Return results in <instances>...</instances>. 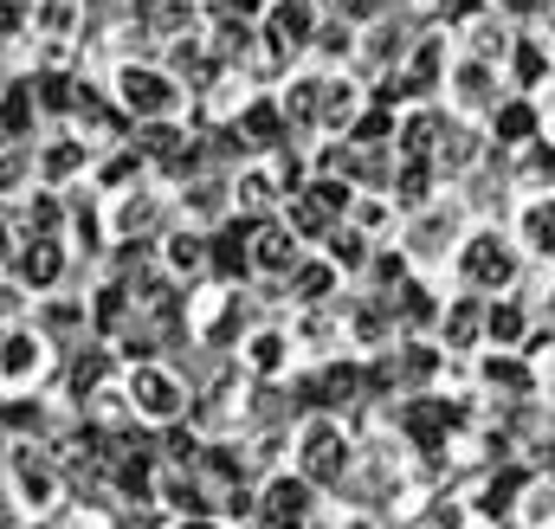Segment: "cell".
<instances>
[{"instance_id": "cell-1", "label": "cell", "mask_w": 555, "mask_h": 529, "mask_svg": "<svg viewBox=\"0 0 555 529\" xmlns=\"http://www.w3.org/2000/svg\"><path fill=\"white\" fill-rule=\"evenodd\" d=\"M98 72H104V85H111V98L124 104L130 124H162V117H194V111H201L194 85H188L162 52H117V59H104ZM194 124H201V117H194Z\"/></svg>"}, {"instance_id": "cell-2", "label": "cell", "mask_w": 555, "mask_h": 529, "mask_svg": "<svg viewBox=\"0 0 555 529\" xmlns=\"http://www.w3.org/2000/svg\"><path fill=\"white\" fill-rule=\"evenodd\" d=\"M291 465H297L317 491H343V485L356 478V439H349L343 413H330V407L297 413V426H291Z\"/></svg>"}, {"instance_id": "cell-3", "label": "cell", "mask_w": 555, "mask_h": 529, "mask_svg": "<svg viewBox=\"0 0 555 529\" xmlns=\"http://www.w3.org/2000/svg\"><path fill=\"white\" fill-rule=\"evenodd\" d=\"M7 491H13V511L26 524H52L65 511L72 472L59 465V452L46 439H13V452H7Z\"/></svg>"}, {"instance_id": "cell-4", "label": "cell", "mask_w": 555, "mask_h": 529, "mask_svg": "<svg viewBox=\"0 0 555 529\" xmlns=\"http://www.w3.org/2000/svg\"><path fill=\"white\" fill-rule=\"evenodd\" d=\"M124 388H130V413H137V426H149V433H162V426H175V420L194 413V388H188V375H181L175 362H162V356L130 362V369H124Z\"/></svg>"}, {"instance_id": "cell-5", "label": "cell", "mask_w": 555, "mask_h": 529, "mask_svg": "<svg viewBox=\"0 0 555 529\" xmlns=\"http://www.w3.org/2000/svg\"><path fill=\"white\" fill-rule=\"evenodd\" d=\"M452 271H459V284L465 291H478V297H498V291H511L517 284V246L498 233V227H472L465 240H459V253H452Z\"/></svg>"}, {"instance_id": "cell-6", "label": "cell", "mask_w": 555, "mask_h": 529, "mask_svg": "<svg viewBox=\"0 0 555 529\" xmlns=\"http://www.w3.org/2000/svg\"><path fill=\"white\" fill-rule=\"evenodd\" d=\"M52 369H59V343H52L39 323H13V330H0V400L7 395H33Z\"/></svg>"}, {"instance_id": "cell-7", "label": "cell", "mask_w": 555, "mask_h": 529, "mask_svg": "<svg viewBox=\"0 0 555 529\" xmlns=\"http://www.w3.org/2000/svg\"><path fill=\"white\" fill-rule=\"evenodd\" d=\"M498 98H504V65H498V59H478V52H459L452 72H446L439 104H446L452 117H465V124H485V117L498 111Z\"/></svg>"}, {"instance_id": "cell-8", "label": "cell", "mask_w": 555, "mask_h": 529, "mask_svg": "<svg viewBox=\"0 0 555 529\" xmlns=\"http://www.w3.org/2000/svg\"><path fill=\"white\" fill-rule=\"evenodd\" d=\"M233 369L253 382V388H284L297 375V336L291 323H253L233 349Z\"/></svg>"}, {"instance_id": "cell-9", "label": "cell", "mask_w": 555, "mask_h": 529, "mask_svg": "<svg viewBox=\"0 0 555 529\" xmlns=\"http://www.w3.org/2000/svg\"><path fill=\"white\" fill-rule=\"evenodd\" d=\"M504 91L537 98V104H550L555 98V39L543 33V26H517V33H511V52H504Z\"/></svg>"}, {"instance_id": "cell-10", "label": "cell", "mask_w": 555, "mask_h": 529, "mask_svg": "<svg viewBox=\"0 0 555 529\" xmlns=\"http://www.w3.org/2000/svg\"><path fill=\"white\" fill-rule=\"evenodd\" d=\"M317 485L297 465H278L259 478V529H310L317 524Z\"/></svg>"}, {"instance_id": "cell-11", "label": "cell", "mask_w": 555, "mask_h": 529, "mask_svg": "<svg viewBox=\"0 0 555 529\" xmlns=\"http://www.w3.org/2000/svg\"><path fill=\"white\" fill-rule=\"evenodd\" d=\"M420 20L408 7H388L382 20H369L362 33H356V72L362 78H382V72H395L401 59H408V46H414Z\"/></svg>"}, {"instance_id": "cell-12", "label": "cell", "mask_w": 555, "mask_h": 529, "mask_svg": "<svg viewBox=\"0 0 555 529\" xmlns=\"http://www.w3.org/2000/svg\"><path fill=\"white\" fill-rule=\"evenodd\" d=\"M91 162H98V149L72 130V124H52V130L33 142V181H46V188H78L91 175Z\"/></svg>"}, {"instance_id": "cell-13", "label": "cell", "mask_w": 555, "mask_h": 529, "mask_svg": "<svg viewBox=\"0 0 555 529\" xmlns=\"http://www.w3.org/2000/svg\"><path fill=\"white\" fill-rule=\"evenodd\" d=\"M323 65H310V59H297L284 78H278V104H284V124H291V136L297 142H317L323 136Z\"/></svg>"}, {"instance_id": "cell-14", "label": "cell", "mask_w": 555, "mask_h": 529, "mask_svg": "<svg viewBox=\"0 0 555 529\" xmlns=\"http://www.w3.org/2000/svg\"><path fill=\"white\" fill-rule=\"evenodd\" d=\"M155 259H162V271H168L181 291H194V284L214 278V233H201V227H188V220H168L162 240H155Z\"/></svg>"}, {"instance_id": "cell-15", "label": "cell", "mask_w": 555, "mask_h": 529, "mask_svg": "<svg viewBox=\"0 0 555 529\" xmlns=\"http://www.w3.org/2000/svg\"><path fill=\"white\" fill-rule=\"evenodd\" d=\"M310 246L291 233V220L272 214V220H253V284H266V291H284V278L297 271Z\"/></svg>"}, {"instance_id": "cell-16", "label": "cell", "mask_w": 555, "mask_h": 529, "mask_svg": "<svg viewBox=\"0 0 555 529\" xmlns=\"http://www.w3.org/2000/svg\"><path fill=\"white\" fill-rule=\"evenodd\" d=\"M323 13H330L323 0H272L266 20H259V33H266V46H272L278 59H304V46L317 39Z\"/></svg>"}, {"instance_id": "cell-17", "label": "cell", "mask_w": 555, "mask_h": 529, "mask_svg": "<svg viewBox=\"0 0 555 529\" xmlns=\"http://www.w3.org/2000/svg\"><path fill=\"white\" fill-rule=\"evenodd\" d=\"M72 240H20V253H13V278L33 291V297H46V291H59L65 284V271H72Z\"/></svg>"}, {"instance_id": "cell-18", "label": "cell", "mask_w": 555, "mask_h": 529, "mask_svg": "<svg viewBox=\"0 0 555 529\" xmlns=\"http://www.w3.org/2000/svg\"><path fill=\"white\" fill-rule=\"evenodd\" d=\"M343 264L330 259L323 246H310L304 259H297V271L284 278V297H291V310H304V304H343Z\"/></svg>"}, {"instance_id": "cell-19", "label": "cell", "mask_w": 555, "mask_h": 529, "mask_svg": "<svg viewBox=\"0 0 555 529\" xmlns=\"http://www.w3.org/2000/svg\"><path fill=\"white\" fill-rule=\"evenodd\" d=\"M85 26H91V0H33L26 13L33 46H85Z\"/></svg>"}, {"instance_id": "cell-20", "label": "cell", "mask_w": 555, "mask_h": 529, "mask_svg": "<svg viewBox=\"0 0 555 529\" xmlns=\"http://www.w3.org/2000/svg\"><path fill=\"white\" fill-rule=\"evenodd\" d=\"M46 130H52V124H46L39 98H33V72L7 78V85H0V142H20V149H33Z\"/></svg>"}, {"instance_id": "cell-21", "label": "cell", "mask_w": 555, "mask_h": 529, "mask_svg": "<svg viewBox=\"0 0 555 529\" xmlns=\"http://www.w3.org/2000/svg\"><path fill=\"white\" fill-rule=\"evenodd\" d=\"M369 104H375V85H369L356 65L330 72V78H323V136H349V124H356Z\"/></svg>"}, {"instance_id": "cell-22", "label": "cell", "mask_w": 555, "mask_h": 529, "mask_svg": "<svg viewBox=\"0 0 555 529\" xmlns=\"http://www.w3.org/2000/svg\"><path fill=\"white\" fill-rule=\"evenodd\" d=\"M485 155H491V130L485 124H465V117H452L446 124V136H439V175L446 181H465V175H478L485 168Z\"/></svg>"}, {"instance_id": "cell-23", "label": "cell", "mask_w": 555, "mask_h": 529, "mask_svg": "<svg viewBox=\"0 0 555 529\" xmlns=\"http://www.w3.org/2000/svg\"><path fill=\"white\" fill-rule=\"evenodd\" d=\"M485 130H491L498 149H530V142L543 136V104H537V98L504 91V98H498V111L485 117Z\"/></svg>"}, {"instance_id": "cell-24", "label": "cell", "mask_w": 555, "mask_h": 529, "mask_svg": "<svg viewBox=\"0 0 555 529\" xmlns=\"http://www.w3.org/2000/svg\"><path fill=\"white\" fill-rule=\"evenodd\" d=\"M478 382L504 400H530L537 395V362L524 349H491V356H478Z\"/></svg>"}, {"instance_id": "cell-25", "label": "cell", "mask_w": 555, "mask_h": 529, "mask_svg": "<svg viewBox=\"0 0 555 529\" xmlns=\"http://www.w3.org/2000/svg\"><path fill=\"white\" fill-rule=\"evenodd\" d=\"M149 175H155V168H149V155H142L137 142H117V149H104V155L91 162L85 188H91V194H124V188H137Z\"/></svg>"}, {"instance_id": "cell-26", "label": "cell", "mask_w": 555, "mask_h": 529, "mask_svg": "<svg viewBox=\"0 0 555 529\" xmlns=\"http://www.w3.org/2000/svg\"><path fill=\"white\" fill-rule=\"evenodd\" d=\"M517 246L537 259H555V188H530L517 201Z\"/></svg>"}, {"instance_id": "cell-27", "label": "cell", "mask_w": 555, "mask_h": 529, "mask_svg": "<svg viewBox=\"0 0 555 529\" xmlns=\"http://www.w3.org/2000/svg\"><path fill=\"white\" fill-rule=\"evenodd\" d=\"M439 336H446V349H452V356H472V349H485V297H446Z\"/></svg>"}, {"instance_id": "cell-28", "label": "cell", "mask_w": 555, "mask_h": 529, "mask_svg": "<svg viewBox=\"0 0 555 529\" xmlns=\"http://www.w3.org/2000/svg\"><path fill=\"white\" fill-rule=\"evenodd\" d=\"M395 317H401V336H433L439 317H446V297H433L426 278H408V284L395 291Z\"/></svg>"}, {"instance_id": "cell-29", "label": "cell", "mask_w": 555, "mask_h": 529, "mask_svg": "<svg viewBox=\"0 0 555 529\" xmlns=\"http://www.w3.org/2000/svg\"><path fill=\"white\" fill-rule=\"evenodd\" d=\"M356 33H362V26H349L343 13H323V26H317V39L304 46V59L323 65V72H343V65H356Z\"/></svg>"}, {"instance_id": "cell-30", "label": "cell", "mask_w": 555, "mask_h": 529, "mask_svg": "<svg viewBox=\"0 0 555 529\" xmlns=\"http://www.w3.org/2000/svg\"><path fill=\"white\" fill-rule=\"evenodd\" d=\"M530 310L517 297H485V349H524Z\"/></svg>"}, {"instance_id": "cell-31", "label": "cell", "mask_w": 555, "mask_h": 529, "mask_svg": "<svg viewBox=\"0 0 555 529\" xmlns=\"http://www.w3.org/2000/svg\"><path fill=\"white\" fill-rule=\"evenodd\" d=\"M26 188H33V149L0 142V207H13Z\"/></svg>"}, {"instance_id": "cell-32", "label": "cell", "mask_w": 555, "mask_h": 529, "mask_svg": "<svg viewBox=\"0 0 555 529\" xmlns=\"http://www.w3.org/2000/svg\"><path fill=\"white\" fill-rule=\"evenodd\" d=\"M517 517H524V529H555V478H530L524 485V504H517Z\"/></svg>"}, {"instance_id": "cell-33", "label": "cell", "mask_w": 555, "mask_h": 529, "mask_svg": "<svg viewBox=\"0 0 555 529\" xmlns=\"http://www.w3.org/2000/svg\"><path fill=\"white\" fill-rule=\"evenodd\" d=\"M26 304H33V291L13 278V271H0V330H13V323H26Z\"/></svg>"}, {"instance_id": "cell-34", "label": "cell", "mask_w": 555, "mask_h": 529, "mask_svg": "<svg viewBox=\"0 0 555 529\" xmlns=\"http://www.w3.org/2000/svg\"><path fill=\"white\" fill-rule=\"evenodd\" d=\"M491 13H504L511 26H543V13H550V0H491Z\"/></svg>"}, {"instance_id": "cell-35", "label": "cell", "mask_w": 555, "mask_h": 529, "mask_svg": "<svg viewBox=\"0 0 555 529\" xmlns=\"http://www.w3.org/2000/svg\"><path fill=\"white\" fill-rule=\"evenodd\" d=\"M220 7H227V13H246V20H266L272 0H220Z\"/></svg>"}, {"instance_id": "cell-36", "label": "cell", "mask_w": 555, "mask_h": 529, "mask_svg": "<svg viewBox=\"0 0 555 529\" xmlns=\"http://www.w3.org/2000/svg\"><path fill=\"white\" fill-rule=\"evenodd\" d=\"M336 529H382V524H375L369 511H349V517H343V524H336Z\"/></svg>"}, {"instance_id": "cell-37", "label": "cell", "mask_w": 555, "mask_h": 529, "mask_svg": "<svg viewBox=\"0 0 555 529\" xmlns=\"http://www.w3.org/2000/svg\"><path fill=\"white\" fill-rule=\"evenodd\" d=\"M543 136H555V98L543 104ZM550 149H555V142H550Z\"/></svg>"}, {"instance_id": "cell-38", "label": "cell", "mask_w": 555, "mask_h": 529, "mask_svg": "<svg viewBox=\"0 0 555 529\" xmlns=\"http://www.w3.org/2000/svg\"><path fill=\"white\" fill-rule=\"evenodd\" d=\"M543 33H550V39H555V0H550V13H543Z\"/></svg>"}, {"instance_id": "cell-39", "label": "cell", "mask_w": 555, "mask_h": 529, "mask_svg": "<svg viewBox=\"0 0 555 529\" xmlns=\"http://www.w3.org/2000/svg\"><path fill=\"white\" fill-rule=\"evenodd\" d=\"M550 323H555V284H550Z\"/></svg>"}, {"instance_id": "cell-40", "label": "cell", "mask_w": 555, "mask_h": 529, "mask_svg": "<svg viewBox=\"0 0 555 529\" xmlns=\"http://www.w3.org/2000/svg\"><path fill=\"white\" fill-rule=\"evenodd\" d=\"M13 529H39V524H26V517H20V524H13Z\"/></svg>"}]
</instances>
